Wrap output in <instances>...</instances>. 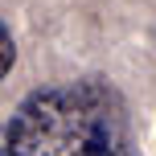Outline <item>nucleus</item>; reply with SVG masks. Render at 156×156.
<instances>
[{"instance_id":"f257e3e1","label":"nucleus","mask_w":156,"mask_h":156,"mask_svg":"<svg viewBox=\"0 0 156 156\" xmlns=\"http://www.w3.org/2000/svg\"><path fill=\"white\" fill-rule=\"evenodd\" d=\"M4 156H136L119 99L99 82L33 90L8 123Z\"/></svg>"},{"instance_id":"f03ea898","label":"nucleus","mask_w":156,"mask_h":156,"mask_svg":"<svg viewBox=\"0 0 156 156\" xmlns=\"http://www.w3.org/2000/svg\"><path fill=\"white\" fill-rule=\"evenodd\" d=\"M12 62H16V41H12V33H8V25L0 21V78L12 70Z\"/></svg>"}]
</instances>
